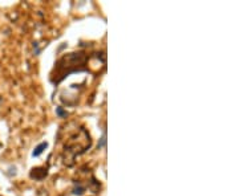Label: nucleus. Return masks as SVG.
I'll return each instance as SVG.
<instances>
[{"label": "nucleus", "mask_w": 239, "mask_h": 196, "mask_svg": "<svg viewBox=\"0 0 239 196\" xmlns=\"http://www.w3.org/2000/svg\"><path fill=\"white\" fill-rule=\"evenodd\" d=\"M47 146H48L47 142H45V143H41L40 146H37L36 150L33 151V156H39V155H40V154L43 153V150H44V148H47Z\"/></svg>", "instance_id": "1"}, {"label": "nucleus", "mask_w": 239, "mask_h": 196, "mask_svg": "<svg viewBox=\"0 0 239 196\" xmlns=\"http://www.w3.org/2000/svg\"><path fill=\"white\" fill-rule=\"evenodd\" d=\"M57 114H60V115H66V113H64V111L61 110L60 108H57Z\"/></svg>", "instance_id": "2"}]
</instances>
